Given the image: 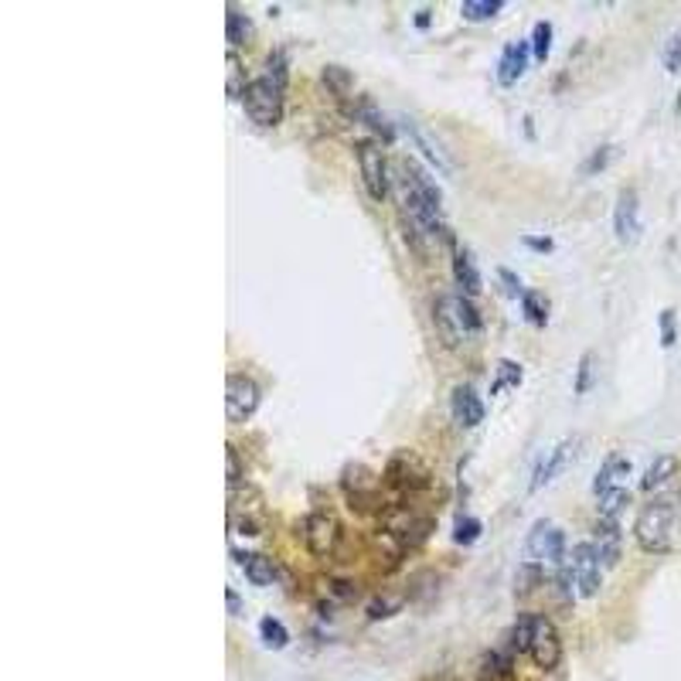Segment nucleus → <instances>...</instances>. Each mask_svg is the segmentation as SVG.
<instances>
[{"instance_id": "nucleus-1", "label": "nucleus", "mask_w": 681, "mask_h": 681, "mask_svg": "<svg viewBox=\"0 0 681 681\" xmlns=\"http://www.w3.org/2000/svg\"><path fill=\"white\" fill-rule=\"evenodd\" d=\"M675 528H678V508L668 498H655L641 508V518L634 525L637 545L647 555H665L675 545Z\"/></svg>"}, {"instance_id": "nucleus-2", "label": "nucleus", "mask_w": 681, "mask_h": 681, "mask_svg": "<svg viewBox=\"0 0 681 681\" xmlns=\"http://www.w3.org/2000/svg\"><path fill=\"white\" fill-rule=\"evenodd\" d=\"M242 109L256 127H276L284 119V86L273 82L266 72L253 76L245 86Z\"/></svg>"}, {"instance_id": "nucleus-3", "label": "nucleus", "mask_w": 681, "mask_h": 681, "mask_svg": "<svg viewBox=\"0 0 681 681\" xmlns=\"http://www.w3.org/2000/svg\"><path fill=\"white\" fill-rule=\"evenodd\" d=\"M525 559L542 562L545 569H559L569 559L566 555V531L555 528L552 521H539V525L528 531Z\"/></svg>"}, {"instance_id": "nucleus-4", "label": "nucleus", "mask_w": 681, "mask_h": 681, "mask_svg": "<svg viewBox=\"0 0 681 681\" xmlns=\"http://www.w3.org/2000/svg\"><path fill=\"white\" fill-rule=\"evenodd\" d=\"M355 157H358V174H361V184L372 201H386L388 194V160L382 154V147L375 140H361L355 147Z\"/></svg>"}, {"instance_id": "nucleus-5", "label": "nucleus", "mask_w": 681, "mask_h": 681, "mask_svg": "<svg viewBox=\"0 0 681 681\" xmlns=\"http://www.w3.org/2000/svg\"><path fill=\"white\" fill-rule=\"evenodd\" d=\"M259 409V386L256 378L235 372L225 378V416L229 423H245Z\"/></svg>"}, {"instance_id": "nucleus-6", "label": "nucleus", "mask_w": 681, "mask_h": 681, "mask_svg": "<svg viewBox=\"0 0 681 681\" xmlns=\"http://www.w3.org/2000/svg\"><path fill=\"white\" fill-rule=\"evenodd\" d=\"M576 457H579V437H566L562 443H555L552 450L539 457V463H535V474H531V480H528V490L535 494L539 488H545V484L562 474V470H566Z\"/></svg>"}, {"instance_id": "nucleus-7", "label": "nucleus", "mask_w": 681, "mask_h": 681, "mask_svg": "<svg viewBox=\"0 0 681 681\" xmlns=\"http://www.w3.org/2000/svg\"><path fill=\"white\" fill-rule=\"evenodd\" d=\"M569 566H573V576H576V590L579 596H593L604 583V562L596 555V545L593 542H579L576 549L569 552Z\"/></svg>"}, {"instance_id": "nucleus-8", "label": "nucleus", "mask_w": 681, "mask_h": 681, "mask_svg": "<svg viewBox=\"0 0 681 681\" xmlns=\"http://www.w3.org/2000/svg\"><path fill=\"white\" fill-rule=\"evenodd\" d=\"M531 661L539 665L542 671H552L559 668L562 661V641H559V630L552 627V620L542 617L539 614V627H535V641H531Z\"/></svg>"}, {"instance_id": "nucleus-9", "label": "nucleus", "mask_w": 681, "mask_h": 681, "mask_svg": "<svg viewBox=\"0 0 681 681\" xmlns=\"http://www.w3.org/2000/svg\"><path fill=\"white\" fill-rule=\"evenodd\" d=\"M337 539H341V525L335 518H327V514H307L304 518V545L310 552L327 555L337 545Z\"/></svg>"}, {"instance_id": "nucleus-10", "label": "nucleus", "mask_w": 681, "mask_h": 681, "mask_svg": "<svg viewBox=\"0 0 681 681\" xmlns=\"http://www.w3.org/2000/svg\"><path fill=\"white\" fill-rule=\"evenodd\" d=\"M351 113L358 116L361 123L368 127V133H375V137H378L382 143H396V137H398L396 123L388 119L386 109H382V106L375 103L372 96H358V99L351 103Z\"/></svg>"}, {"instance_id": "nucleus-11", "label": "nucleus", "mask_w": 681, "mask_h": 681, "mask_svg": "<svg viewBox=\"0 0 681 681\" xmlns=\"http://www.w3.org/2000/svg\"><path fill=\"white\" fill-rule=\"evenodd\" d=\"M402 129L412 137V143L419 147V154H423V164H433L437 170H443V174H450L453 164H450V157H447V150L437 143V137L429 133L426 127H419L416 119H409V116H402Z\"/></svg>"}, {"instance_id": "nucleus-12", "label": "nucleus", "mask_w": 681, "mask_h": 681, "mask_svg": "<svg viewBox=\"0 0 681 681\" xmlns=\"http://www.w3.org/2000/svg\"><path fill=\"white\" fill-rule=\"evenodd\" d=\"M593 545H596V555L606 569L617 566L620 562V552H624V531H620V521L617 518H600L596 528H593Z\"/></svg>"}, {"instance_id": "nucleus-13", "label": "nucleus", "mask_w": 681, "mask_h": 681, "mask_svg": "<svg viewBox=\"0 0 681 681\" xmlns=\"http://www.w3.org/2000/svg\"><path fill=\"white\" fill-rule=\"evenodd\" d=\"M450 412H453V419H457V426L474 429V426H480V419H484V398L477 396L474 386H457L450 396Z\"/></svg>"}, {"instance_id": "nucleus-14", "label": "nucleus", "mask_w": 681, "mask_h": 681, "mask_svg": "<svg viewBox=\"0 0 681 681\" xmlns=\"http://www.w3.org/2000/svg\"><path fill=\"white\" fill-rule=\"evenodd\" d=\"M637 229H641V201H637L634 188H624L617 205H614V232H617V239L630 242L637 235Z\"/></svg>"}, {"instance_id": "nucleus-15", "label": "nucleus", "mask_w": 681, "mask_h": 681, "mask_svg": "<svg viewBox=\"0 0 681 681\" xmlns=\"http://www.w3.org/2000/svg\"><path fill=\"white\" fill-rule=\"evenodd\" d=\"M528 55H531V41H525V38H514L504 45L501 62H498V82H501L504 89L521 78V72H525V65H528Z\"/></svg>"}, {"instance_id": "nucleus-16", "label": "nucleus", "mask_w": 681, "mask_h": 681, "mask_svg": "<svg viewBox=\"0 0 681 681\" xmlns=\"http://www.w3.org/2000/svg\"><path fill=\"white\" fill-rule=\"evenodd\" d=\"M433 324H437V335H439V341L447 347H460V341H463V324H460V317H457V310H453V300L450 296H437L433 300Z\"/></svg>"}, {"instance_id": "nucleus-17", "label": "nucleus", "mask_w": 681, "mask_h": 681, "mask_svg": "<svg viewBox=\"0 0 681 681\" xmlns=\"http://www.w3.org/2000/svg\"><path fill=\"white\" fill-rule=\"evenodd\" d=\"M232 555H235V562L242 566L245 579H249L253 586H273V583L280 579V566L273 562L270 555H263V552H239V549H232Z\"/></svg>"}, {"instance_id": "nucleus-18", "label": "nucleus", "mask_w": 681, "mask_h": 681, "mask_svg": "<svg viewBox=\"0 0 681 681\" xmlns=\"http://www.w3.org/2000/svg\"><path fill=\"white\" fill-rule=\"evenodd\" d=\"M627 474H630L627 457H624V453H610V457L600 463L596 477H593V494H596V498H604L606 490L627 488V484H624V480H627Z\"/></svg>"}, {"instance_id": "nucleus-19", "label": "nucleus", "mask_w": 681, "mask_h": 681, "mask_svg": "<svg viewBox=\"0 0 681 681\" xmlns=\"http://www.w3.org/2000/svg\"><path fill=\"white\" fill-rule=\"evenodd\" d=\"M398 178L406 181L409 188H416L419 194H426L437 208H443V191H439V184L433 181V174H429L416 157H406V160H402V174H398Z\"/></svg>"}, {"instance_id": "nucleus-20", "label": "nucleus", "mask_w": 681, "mask_h": 681, "mask_svg": "<svg viewBox=\"0 0 681 681\" xmlns=\"http://www.w3.org/2000/svg\"><path fill=\"white\" fill-rule=\"evenodd\" d=\"M453 280H457V290L467 296H477L480 286H484V280H480V273H477V266H474V259H470V253H467L463 245H453Z\"/></svg>"}, {"instance_id": "nucleus-21", "label": "nucleus", "mask_w": 681, "mask_h": 681, "mask_svg": "<svg viewBox=\"0 0 681 681\" xmlns=\"http://www.w3.org/2000/svg\"><path fill=\"white\" fill-rule=\"evenodd\" d=\"M321 82L324 89L331 92L335 99H351V92H355V72L347 68V65H337V62H327L321 68Z\"/></svg>"}, {"instance_id": "nucleus-22", "label": "nucleus", "mask_w": 681, "mask_h": 681, "mask_svg": "<svg viewBox=\"0 0 681 681\" xmlns=\"http://www.w3.org/2000/svg\"><path fill=\"white\" fill-rule=\"evenodd\" d=\"M514 647L508 644V647H498V651H488V657H484V668H480V678L484 681H511V655Z\"/></svg>"}, {"instance_id": "nucleus-23", "label": "nucleus", "mask_w": 681, "mask_h": 681, "mask_svg": "<svg viewBox=\"0 0 681 681\" xmlns=\"http://www.w3.org/2000/svg\"><path fill=\"white\" fill-rule=\"evenodd\" d=\"M675 467H678V460L671 457V453H661V457H655V460L647 463V470H644L641 477V490H657L661 484H668V477L675 474Z\"/></svg>"}, {"instance_id": "nucleus-24", "label": "nucleus", "mask_w": 681, "mask_h": 681, "mask_svg": "<svg viewBox=\"0 0 681 681\" xmlns=\"http://www.w3.org/2000/svg\"><path fill=\"white\" fill-rule=\"evenodd\" d=\"M225 38H229L232 48H239L253 38V17L242 11V7H229L225 11Z\"/></svg>"}, {"instance_id": "nucleus-25", "label": "nucleus", "mask_w": 681, "mask_h": 681, "mask_svg": "<svg viewBox=\"0 0 681 681\" xmlns=\"http://www.w3.org/2000/svg\"><path fill=\"white\" fill-rule=\"evenodd\" d=\"M450 300H453L457 317H460V324H463V331H467V335H480V331H484V317H480V310H477L474 296H467L457 290Z\"/></svg>"}, {"instance_id": "nucleus-26", "label": "nucleus", "mask_w": 681, "mask_h": 681, "mask_svg": "<svg viewBox=\"0 0 681 681\" xmlns=\"http://www.w3.org/2000/svg\"><path fill=\"white\" fill-rule=\"evenodd\" d=\"M549 307H552V300L542 294V290H525L521 294V314H525L528 324L545 327L549 324Z\"/></svg>"}, {"instance_id": "nucleus-27", "label": "nucleus", "mask_w": 681, "mask_h": 681, "mask_svg": "<svg viewBox=\"0 0 681 681\" xmlns=\"http://www.w3.org/2000/svg\"><path fill=\"white\" fill-rule=\"evenodd\" d=\"M535 627H539V614H521L511 627V647L518 655H528L531 651V641H535Z\"/></svg>"}, {"instance_id": "nucleus-28", "label": "nucleus", "mask_w": 681, "mask_h": 681, "mask_svg": "<svg viewBox=\"0 0 681 681\" xmlns=\"http://www.w3.org/2000/svg\"><path fill=\"white\" fill-rule=\"evenodd\" d=\"M542 579H545V566L525 559V562L518 566V573H514V596H528V593H535Z\"/></svg>"}, {"instance_id": "nucleus-29", "label": "nucleus", "mask_w": 681, "mask_h": 681, "mask_svg": "<svg viewBox=\"0 0 681 681\" xmlns=\"http://www.w3.org/2000/svg\"><path fill=\"white\" fill-rule=\"evenodd\" d=\"M521 382H525V368H521L518 361H511V358L498 361V368H494V392H501V388H518Z\"/></svg>"}, {"instance_id": "nucleus-30", "label": "nucleus", "mask_w": 681, "mask_h": 681, "mask_svg": "<svg viewBox=\"0 0 681 681\" xmlns=\"http://www.w3.org/2000/svg\"><path fill=\"white\" fill-rule=\"evenodd\" d=\"M402 610V596H392V593H378L365 604V614L368 620H386V617H396Z\"/></svg>"}, {"instance_id": "nucleus-31", "label": "nucleus", "mask_w": 681, "mask_h": 681, "mask_svg": "<svg viewBox=\"0 0 681 681\" xmlns=\"http://www.w3.org/2000/svg\"><path fill=\"white\" fill-rule=\"evenodd\" d=\"M259 637H263V644H266L270 651H284L286 644H290V634H286V627L276 617L259 620Z\"/></svg>"}, {"instance_id": "nucleus-32", "label": "nucleus", "mask_w": 681, "mask_h": 681, "mask_svg": "<svg viewBox=\"0 0 681 681\" xmlns=\"http://www.w3.org/2000/svg\"><path fill=\"white\" fill-rule=\"evenodd\" d=\"M549 48H552V21H535V27H531V55H535V62H545Z\"/></svg>"}, {"instance_id": "nucleus-33", "label": "nucleus", "mask_w": 681, "mask_h": 681, "mask_svg": "<svg viewBox=\"0 0 681 681\" xmlns=\"http://www.w3.org/2000/svg\"><path fill=\"white\" fill-rule=\"evenodd\" d=\"M501 7H504L501 0H463L460 14L467 21H488V17H494Z\"/></svg>"}, {"instance_id": "nucleus-34", "label": "nucleus", "mask_w": 681, "mask_h": 681, "mask_svg": "<svg viewBox=\"0 0 681 681\" xmlns=\"http://www.w3.org/2000/svg\"><path fill=\"white\" fill-rule=\"evenodd\" d=\"M617 154H620V147H614V143H600V147H596V150H593V154L583 160L579 174H600V170H604Z\"/></svg>"}, {"instance_id": "nucleus-35", "label": "nucleus", "mask_w": 681, "mask_h": 681, "mask_svg": "<svg viewBox=\"0 0 681 681\" xmlns=\"http://www.w3.org/2000/svg\"><path fill=\"white\" fill-rule=\"evenodd\" d=\"M657 341H661V347H675V341H678V310L668 307L657 314Z\"/></svg>"}, {"instance_id": "nucleus-36", "label": "nucleus", "mask_w": 681, "mask_h": 681, "mask_svg": "<svg viewBox=\"0 0 681 681\" xmlns=\"http://www.w3.org/2000/svg\"><path fill=\"white\" fill-rule=\"evenodd\" d=\"M630 501V488H614L606 490L604 498H596V504H600V518H617L620 508Z\"/></svg>"}, {"instance_id": "nucleus-37", "label": "nucleus", "mask_w": 681, "mask_h": 681, "mask_svg": "<svg viewBox=\"0 0 681 681\" xmlns=\"http://www.w3.org/2000/svg\"><path fill=\"white\" fill-rule=\"evenodd\" d=\"M266 76H270L273 82L286 86V76H290V58H286L284 48H273V52L266 55Z\"/></svg>"}, {"instance_id": "nucleus-38", "label": "nucleus", "mask_w": 681, "mask_h": 681, "mask_svg": "<svg viewBox=\"0 0 681 681\" xmlns=\"http://www.w3.org/2000/svg\"><path fill=\"white\" fill-rule=\"evenodd\" d=\"M480 531H484L480 518H467V514H463L460 521L453 525V542H457V545H470V542L480 539Z\"/></svg>"}, {"instance_id": "nucleus-39", "label": "nucleus", "mask_w": 681, "mask_h": 681, "mask_svg": "<svg viewBox=\"0 0 681 681\" xmlns=\"http://www.w3.org/2000/svg\"><path fill=\"white\" fill-rule=\"evenodd\" d=\"M245 86H249V78L242 76V62H239L235 55H229V86H225L229 99H242Z\"/></svg>"}, {"instance_id": "nucleus-40", "label": "nucleus", "mask_w": 681, "mask_h": 681, "mask_svg": "<svg viewBox=\"0 0 681 681\" xmlns=\"http://www.w3.org/2000/svg\"><path fill=\"white\" fill-rule=\"evenodd\" d=\"M225 460H229V470H225V480H229V490H239L242 488V457L235 447H225Z\"/></svg>"}, {"instance_id": "nucleus-41", "label": "nucleus", "mask_w": 681, "mask_h": 681, "mask_svg": "<svg viewBox=\"0 0 681 681\" xmlns=\"http://www.w3.org/2000/svg\"><path fill=\"white\" fill-rule=\"evenodd\" d=\"M331 593H335L337 604H355L361 596V586L358 583H351V579H331Z\"/></svg>"}, {"instance_id": "nucleus-42", "label": "nucleus", "mask_w": 681, "mask_h": 681, "mask_svg": "<svg viewBox=\"0 0 681 681\" xmlns=\"http://www.w3.org/2000/svg\"><path fill=\"white\" fill-rule=\"evenodd\" d=\"M665 68H668L671 76L681 72V27L668 38V45H665Z\"/></svg>"}, {"instance_id": "nucleus-43", "label": "nucleus", "mask_w": 681, "mask_h": 681, "mask_svg": "<svg viewBox=\"0 0 681 681\" xmlns=\"http://www.w3.org/2000/svg\"><path fill=\"white\" fill-rule=\"evenodd\" d=\"M590 386H593V355H583V358H579V368H576V392L583 396Z\"/></svg>"}, {"instance_id": "nucleus-44", "label": "nucleus", "mask_w": 681, "mask_h": 681, "mask_svg": "<svg viewBox=\"0 0 681 681\" xmlns=\"http://www.w3.org/2000/svg\"><path fill=\"white\" fill-rule=\"evenodd\" d=\"M498 280H501V286H504V290H508L511 296H521V294H525V286H521V280H518V276H514L511 270H504V266L498 270Z\"/></svg>"}, {"instance_id": "nucleus-45", "label": "nucleus", "mask_w": 681, "mask_h": 681, "mask_svg": "<svg viewBox=\"0 0 681 681\" xmlns=\"http://www.w3.org/2000/svg\"><path fill=\"white\" fill-rule=\"evenodd\" d=\"M521 242H525L528 249H535V253H552L555 249V242L549 235H521Z\"/></svg>"}, {"instance_id": "nucleus-46", "label": "nucleus", "mask_w": 681, "mask_h": 681, "mask_svg": "<svg viewBox=\"0 0 681 681\" xmlns=\"http://www.w3.org/2000/svg\"><path fill=\"white\" fill-rule=\"evenodd\" d=\"M225 600H229V614H235V617H239V614H242V596L229 586V590H225Z\"/></svg>"}, {"instance_id": "nucleus-47", "label": "nucleus", "mask_w": 681, "mask_h": 681, "mask_svg": "<svg viewBox=\"0 0 681 681\" xmlns=\"http://www.w3.org/2000/svg\"><path fill=\"white\" fill-rule=\"evenodd\" d=\"M429 21H433V11H416V27H419V31H423Z\"/></svg>"}]
</instances>
